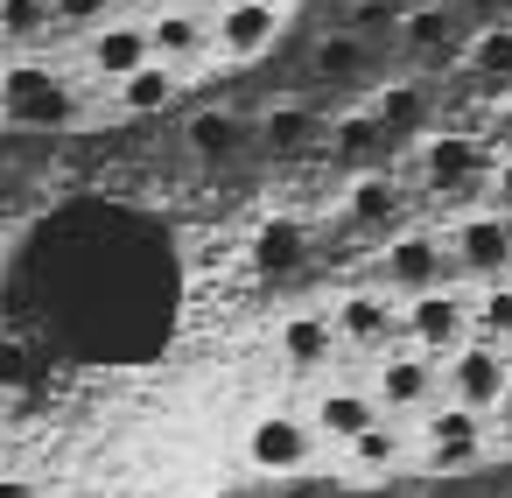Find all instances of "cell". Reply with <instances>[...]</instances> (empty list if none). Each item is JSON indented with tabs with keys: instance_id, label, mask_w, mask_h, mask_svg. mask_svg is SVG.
Masks as SVG:
<instances>
[{
	"instance_id": "e575fe53",
	"label": "cell",
	"mask_w": 512,
	"mask_h": 498,
	"mask_svg": "<svg viewBox=\"0 0 512 498\" xmlns=\"http://www.w3.org/2000/svg\"><path fill=\"white\" fill-rule=\"evenodd\" d=\"M0 498H43L36 477H0Z\"/></svg>"
},
{
	"instance_id": "1f68e13d",
	"label": "cell",
	"mask_w": 512,
	"mask_h": 498,
	"mask_svg": "<svg viewBox=\"0 0 512 498\" xmlns=\"http://www.w3.org/2000/svg\"><path fill=\"white\" fill-rule=\"evenodd\" d=\"M36 379V358L22 337H0V386H29Z\"/></svg>"
},
{
	"instance_id": "4316f807",
	"label": "cell",
	"mask_w": 512,
	"mask_h": 498,
	"mask_svg": "<svg viewBox=\"0 0 512 498\" xmlns=\"http://www.w3.org/2000/svg\"><path fill=\"white\" fill-rule=\"evenodd\" d=\"M330 148H337L344 162H365V155H379V148H386V134H379V120H372V113H344V120L330 127Z\"/></svg>"
},
{
	"instance_id": "d4e9b609",
	"label": "cell",
	"mask_w": 512,
	"mask_h": 498,
	"mask_svg": "<svg viewBox=\"0 0 512 498\" xmlns=\"http://www.w3.org/2000/svg\"><path fill=\"white\" fill-rule=\"evenodd\" d=\"M400 8L407 0H351V15H344V36H358V43H393V29H400Z\"/></svg>"
},
{
	"instance_id": "8fae6325",
	"label": "cell",
	"mask_w": 512,
	"mask_h": 498,
	"mask_svg": "<svg viewBox=\"0 0 512 498\" xmlns=\"http://www.w3.org/2000/svg\"><path fill=\"white\" fill-rule=\"evenodd\" d=\"M330 330H337V344H351V351H379V344H393V330H400L393 295H379V288H351V295H337Z\"/></svg>"
},
{
	"instance_id": "e0dca14e",
	"label": "cell",
	"mask_w": 512,
	"mask_h": 498,
	"mask_svg": "<svg viewBox=\"0 0 512 498\" xmlns=\"http://www.w3.org/2000/svg\"><path fill=\"white\" fill-rule=\"evenodd\" d=\"M113 92H120V113L155 120V113H169V106L183 99V71H176V64H162V57H148V64H141L134 78H120Z\"/></svg>"
},
{
	"instance_id": "836d02e7",
	"label": "cell",
	"mask_w": 512,
	"mask_h": 498,
	"mask_svg": "<svg viewBox=\"0 0 512 498\" xmlns=\"http://www.w3.org/2000/svg\"><path fill=\"white\" fill-rule=\"evenodd\" d=\"M491 155H512V99H505L498 120H491Z\"/></svg>"
},
{
	"instance_id": "f1b7e54d",
	"label": "cell",
	"mask_w": 512,
	"mask_h": 498,
	"mask_svg": "<svg viewBox=\"0 0 512 498\" xmlns=\"http://www.w3.org/2000/svg\"><path fill=\"white\" fill-rule=\"evenodd\" d=\"M295 260H302V225H288V218L267 225V232H260V267H267V274H288Z\"/></svg>"
},
{
	"instance_id": "9c48e42d",
	"label": "cell",
	"mask_w": 512,
	"mask_h": 498,
	"mask_svg": "<svg viewBox=\"0 0 512 498\" xmlns=\"http://www.w3.org/2000/svg\"><path fill=\"white\" fill-rule=\"evenodd\" d=\"M442 246H449V260H456L463 274L505 281V267H512V218H505V211H470Z\"/></svg>"
},
{
	"instance_id": "277c9868",
	"label": "cell",
	"mask_w": 512,
	"mask_h": 498,
	"mask_svg": "<svg viewBox=\"0 0 512 498\" xmlns=\"http://www.w3.org/2000/svg\"><path fill=\"white\" fill-rule=\"evenodd\" d=\"M316 428H309V414H260L253 428H246V463L253 470H267V477H295V470H309L316 463Z\"/></svg>"
},
{
	"instance_id": "7a4b0ae2",
	"label": "cell",
	"mask_w": 512,
	"mask_h": 498,
	"mask_svg": "<svg viewBox=\"0 0 512 498\" xmlns=\"http://www.w3.org/2000/svg\"><path fill=\"white\" fill-rule=\"evenodd\" d=\"M414 449H421L428 470H470L491 449V421L470 414V407H456V400H435L421 414V428H414Z\"/></svg>"
},
{
	"instance_id": "7c38bea8",
	"label": "cell",
	"mask_w": 512,
	"mask_h": 498,
	"mask_svg": "<svg viewBox=\"0 0 512 498\" xmlns=\"http://www.w3.org/2000/svg\"><path fill=\"white\" fill-rule=\"evenodd\" d=\"M379 421V400H372V386H323L316 400H309V428H316V442H351V435H365Z\"/></svg>"
},
{
	"instance_id": "52a82bcc",
	"label": "cell",
	"mask_w": 512,
	"mask_h": 498,
	"mask_svg": "<svg viewBox=\"0 0 512 498\" xmlns=\"http://www.w3.org/2000/svg\"><path fill=\"white\" fill-rule=\"evenodd\" d=\"M400 330L414 337V351H428V358H449L456 344H470V302H463L456 288L407 295V309H400Z\"/></svg>"
},
{
	"instance_id": "7402d4cb",
	"label": "cell",
	"mask_w": 512,
	"mask_h": 498,
	"mask_svg": "<svg viewBox=\"0 0 512 498\" xmlns=\"http://www.w3.org/2000/svg\"><path fill=\"white\" fill-rule=\"evenodd\" d=\"M239 134H246V127H239V120H232L225 106H211V113H197V120L183 127V141H190V155H204V162H225V155L239 148Z\"/></svg>"
},
{
	"instance_id": "83f0119b",
	"label": "cell",
	"mask_w": 512,
	"mask_h": 498,
	"mask_svg": "<svg viewBox=\"0 0 512 498\" xmlns=\"http://www.w3.org/2000/svg\"><path fill=\"white\" fill-rule=\"evenodd\" d=\"M267 141H274L281 155L309 148V141H316V113H309V106H274V113H267Z\"/></svg>"
},
{
	"instance_id": "f546056e",
	"label": "cell",
	"mask_w": 512,
	"mask_h": 498,
	"mask_svg": "<svg viewBox=\"0 0 512 498\" xmlns=\"http://www.w3.org/2000/svg\"><path fill=\"white\" fill-rule=\"evenodd\" d=\"M50 15H57V29H106L113 22V0H50Z\"/></svg>"
},
{
	"instance_id": "4fadbf2b",
	"label": "cell",
	"mask_w": 512,
	"mask_h": 498,
	"mask_svg": "<svg viewBox=\"0 0 512 498\" xmlns=\"http://www.w3.org/2000/svg\"><path fill=\"white\" fill-rule=\"evenodd\" d=\"M148 57H155V50H148V22H106V29L85 36V64H92V78H106V85L134 78Z\"/></svg>"
},
{
	"instance_id": "603a6c76",
	"label": "cell",
	"mask_w": 512,
	"mask_h": 498,
	"mask_svg": "<svg viewBox=\"0 0 512 498\" xmlns=\"http://www.w3.org/2000/svg\"><path fill=\"white\" fill-rule=\"evenodd\" d=\"M470 337H477V344L512 351V281H491V295H484V302H470Z\"/></svg>"
},
{
	"instance_id": "d590c367",
	"label": "cell",
	"mask_w": 512,
	"mask_h": 498,
	"mask_svg": "<svg viewBox=\"0 0 512 498\" xmlns=\"http://www.w3.org/2000/svg\"><path fill=\"white\" fill-rule=\"evenodd\" d=\"M491 414H498V435L512 442V379H505V393H498V407H491Z\"/></svg>"
},
{
	"instance_id": "8d00e7d4",
	"label": "cell",
	"mask_w": 512,
	"mask_h": 498,
	"mask_svg": "<svg viewBox=\"0 0 512 498\" xmlns=\"http://www.w3.org/2000/svg\"><path fill=\"white\" fill-rule=\"evenodd\" d=\"M218 8H246V0H218Z\"/></svg>"
},
{
	"instance_id": "ac0fdd59",
	"label": "cell",
	"mask_w": 512,
	"mask_h": 498,
	"mask_svg": "<svg viewBox=\"0 0 512 498\" xmlns=\"http://www.w3.org/2000/svg\"><path fill=\"white\" fill-rule=\"evenodd\" d=\"M274 344H281V358L295 365V372H316L330 351H337V330H330V309H295V316H281V330H274Z\"/></svg>"
},
{
	"instance_id": "6da1fadb",
	"label": "cell",
	"mask_w": 512,
	"mask_h": 498,
	"mask_svg": "<svg viewBox=\"0 0 512 498\" xmlns=\"http://www.w3.org/2000/svg\"><path fill=\"white\" fill-rule=\"evenodd\" d=\"M0 120L50 134V127H78V120H85V99H78V85H71L57 64L15 57L8 71H0Z\"/></svg>"
},
{
	"instance_id": "5b68a950",
	"label": "cell",
	"mask_w": 512,
	"mask_h": 498,
	"mask_svg": "<svg viewBox=\"0 0 512 498\" xmlns=\"http://www.w3.org/2000/svg\"><path fill=\"white\" fill-rule=\"evenodd\" d=\"M281 22H288L281 0H246V8H218V15H211V57H225V64H260V57L281 43Z\"/></svg>"
},
{
	"instance_id": "5bb4252c",
	"label": "cell",
	"mask_w": 512,
	"mask_h": 498,
	"mask_svg": "<svg viewBox=\"0 0 512 498\" xmlns=\"http://www.w3.org/2000/svg\"><path fill=\"white\" fill-rule=\"evenodd\" d=\"M407 456H414V428H400L393 414H379L365 435L344 442V463H351L358 477H386V470H400Z\"/></svg>"
},
{
	"instance_id": "2e32d148",
	"label": "cell",
	"mask_w": 512,
	"mask_h": 498,
	"mask_svg": "<svg viewBox=\"0 0 512 498\" xmlns=\"http://www.w3.org/2000/svg\"><path fill=\"white\" fill-rule=\"evenodd\" d=\"M393 43H400L407 57H442V50L456 43V8H449V0H407Z\"/></svg>"
},
{
	"instance_id": "9a60e30c",
	"label": "cell",
	"mask_w": 512,
	"mask_h": 498,
	"mask_svg": "<svg viewBox=\"0 0 512 498\" xmlns=\"http://www.w3.org/2000/svg\"><path fill=\"white\" fill-rule=\"evenodd\" d=\"M148 50L183 71V64H197V57L211 50V22H204L197 8H162V15L148 22Z\"/></svg>"
},
{
	"instance_id": "cb8c5ba5",
	"label": "cell",
	"mask_w": 512,
	"mask_h": 498,
	"mask_svg": "<svg viewBox=\"0 0 512 498\" xmlns=\"http://www.w3.org/2000/svg\"><path fill=\"white\" fill-rule=\"evenodd\" d=\"M344 211H351V225H393V211H400L393 176H358L351 197H344Z\"/></svg>"
},
{
	"instance_id": "d6986e66",
	"label": "cell",
	"mask_w": 512,
	"mask_h": 498,
	"mask_svg": "<svg viewBox=\"0 0 512 498\" xmlns=\"http://www.w3.org/2000/svg\"><path fill=\"white\" fill-rule=\"evenodd\" d=\"M316 78H337V85H351V78H372V64H379V50L372 43H358V36H344V29H330L323 43H316Z\"/></svg>"
},
{
	"instance_id": "3957f363",
	"label": "cell",
	"mask_w": 512,
	"mask_h": 498,
	"mask_svg": "<svg viewBox=\"0 0 512 498\" xmlns=\"http://www.w3.org/2000/svg\"><path fill=\"white\" fill-rule=\"evenodd\" d=\"M491 169H498V155H491V141L484 134H435L428 148H421V183L435 190V197H470V190H491Z\"/></svg>"
},
{
	"instance_id": "ba28073f",
	"label": "cell",
	"mask_w": 512,
	"mask_h": 498,
	"mask_svg": "<svg viewBox=\"0 0 512 498\" xmlns=\"http://www.w3.org/2000/svg\"><path fill=\"white\" fill-rule=\"evenodd\" d=\"M435 393H442V372H435V358L428 351H393L379 372H372V400H379V414H428L435 407Z\"/></svg>"
},
{
	"instance_id": "ffe728a7",
	"label": "cell",
	"mask_w": 512,
	"mask_h": 498,
	"mask_svg": "<svg viewBox=\"0 0 512 498\" xmlns=\"http://www.w3.org/2000/svg\"><path fill=\"white\" fill-rule=\"evenodd\" d=\"M372 120H379V134H386V141L414 134V127L428 120V99H421V85H386V92L372 99Z\"/></svg>"
},
{
	"instance_id": "8992f818",
	"label": "cell",
	"mask_w": 512,
	"mask_h": 498,
	"mask_svg": "<svg viewBox=\"0 0 512 498\" xmlns=\"http://www.w3.org/2000/svg\"><path fill=\"white\" fill-rule=\"evenodd\" d=\"M449 372H442V386H449V400L456 407H470V414H491L498 407V393H505V379H512V351H498V344H456L449 358H442Z\"/></svg>"
},
{
	"instance_id": "d6a6232c",
	"label": "cell",
	"mask_w": 512,
	"mask_h": 498,
	"mask_svg": "<svg viewBox=\"0 0 512 498\" xmlns=\"http://www.w3.org/2000/svg\"><path fill=\"white\" fill-rule=\"evenodd\" d=\"M491 211L512 218V155H498V169H491Z\"/></svg>"
},
{
	"instance_id": "484cf974",
	"label": "cell",
	"mask_w": 512,
	"mask_h": 498,
	"mask_svg": "<svg viewBox=\"0 0 512 498\" xmlns=\"http://www.w3.org/2000/svg\"><path fill=\"white\" fill-rule=\"evenodd\" d=\"M50 29H57L50 0H0V36H8V43H36Z\"/></svg>"
},
{
	"instance_id": "30bf717a",
	"label": "cell",
	"mask_w": 512,
	"mask_h": 498,
	"mask_svg": "<svg viewBox=\"0 0 512 498\" xmlns=\"http://www.w3.org/2000/svg\"><path fill=\"white\" fill-rule=\"evenodd\" d=\"M442 267H449V246H442L435 232H400V239H386V253H379V274H386L393 295H428V288H442Z\"/></svg>"
},
{
	"instance_id": "4dcf8cb0",
	"label": "cell",
	"mask_w": 512,
	"mask_h": 498,
	"mask_svg": "<svg viewBox=\"0 0 512 498\" xmlns=\"http://www.w3.org/2000/svg\"><path fill=\"white\" fill-rule=\"evenodd\" d=\"M456 22H477V29H512V0H449Z\"/></svg>"
},
{
	"instance_id": "44dd1931",
	"label": "cell",
	"mask_w": 512,
	"mask_h": 498,
	"mask_svg": "<svg viewBox=\"0 0 512 498\" xmlns=\"http://www.w3.org/2000/svg\"><path fill=\"white\" fill-rule=\"evenodd\" d=\"M477 85H505L512 92V29H477V43L463 50Z\"/></svg>"
}]
</instances>
